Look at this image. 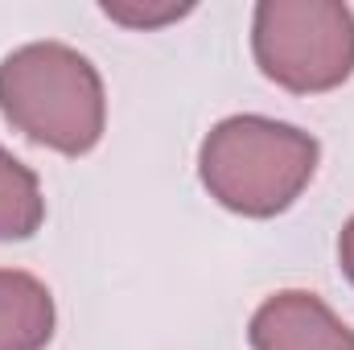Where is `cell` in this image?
I'll list each match as a JSON object with an SVG mask.
<instances>
[{
	"mask_svg": "<svg viewBox=\"0 0 354 350\" xmlns=\"http://www.w3.org/2000/svg\"><path fill=\"white\" fill-rule=\"evenodd\" d=\"M317 157L322 145L297 124L272 116H227L198 149V177L231 214L276 219L309 190Z\"/></svg>",
	"mask_w": 354,
	"mask_h": 350,
	"instance_id": "1",
	"label": "cell"
},
{
	"mask_svg": "<svg viewBox=\"0 0 354 350\" xmlns=\"http://www.w3.org/2000/svg\"><path fill=\"white\" fill-rule=\"evenodd\" d=\"M0 116L33 145L83 157L103 140L107 91L75 46L29 42L0 62Z\"/></svg>",
	"mask_w": 354,
	"mask_h": 350,
	"instance_id": "2",
	"label": "cell"
},
{
	"mask_svg": "<svg viewBox=\"0 0 354 350\" xmlns=\"http://www.w3.org/2000/svg\"><path fill=\"white\" fill-rule=\"evenodd\" d=\"M252 54L268 83L326 95L354 75V12L338 0H260Z\"/></svg>",
	"mask_w": 354,
	"mask_h": 350,
	"instance_id": "3",
	"label": "cell"
},
{
	"mask_svg": "<svg viewBox=\"0 0 354 350\" xmlns=\"http://www.w3.org/2000/svg\"><path fill=\"white\" fill-rule=\"evenodd\" d=\"M252 350H354V330L305 288L272 293L248 322Z\"/></svg>",
	"mask_w": 354,
	"mask_h": 350,
	"instance_id": "4",
	"label": "cell"
},
{
	"mask_svg": "<svg viewBox=\"0 0 354 350\" xmlns=\"http://www.w3.org/2000/svg\"><path fill=\"white\" fill-rule=\"evenodd\" d=\"M58 326L54 293L21 268H0V350H46Z\"/></svg>",
	"mask_w": 354,
	"mask_h": 350,
	"instance_id": "5",
	"label": "cell"
},
{
	"mask_svg": "<svg viewBox=\"0 0 354 350\" xmlns=\"http://www.w3.org/2000/svg\"><path fill=\"white\" fill-rule=\"evenodd\" d=\"M46 223V194L37 174L0 145V243L33 239Z\"/></svg>",
	"mask_w": 354,
	"mask_h": 350,
	"instance_id": "6",
	"label": "cell"
},
{
	"mask_svg": "<svg viewBox=\"0 0 354 350\" xmlns=\"http://www.w3.org/2000/svg\"><path fill=\"white\" fill-rule=\"evenodd\" d=\"M103 17L128 25V29H161V25H174L181 17L194 12V4H177V0H161V4H149V0H103L99 4Z\"/></svg>",
	"mask_w": 354,
	"mask_h": 350,
	"instance_id": "7",
	"label": "cell"
},
{
	"mask_svg": "<svg viewBox=\"0 0 354 350\" xmlns=\"http://www.w3.org/2000/svg\"><path fill=\"white\" fill-rule=\"evenodd\" d=\"M338 264H342L346 280L354 284V214L346 219V227H342V235H338Z\"/></svg>",
	"mask_w": 354,
	"mask_h": 350,
	"instance_id": "8",
	"label": "cell"
}]
</instances>
